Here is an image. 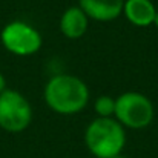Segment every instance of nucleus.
I'll return each mask as SVG.
<instances>
[{
	"label": "nucleus",
	"instance_id": "9b49d317",
	"mask_svg": "<svg viewBox=\"0 0 158 158\" xmlns=\"http://www.w3.org/2000/svg\"><path fill=\"white\" fill-rule=\"evenodd\" d=\"M154 25L158 28V11H157V15H155V20H154Z\"/></svg>",
	"mask_w": 158,
	"mask_h": 158
},
{
	"label": "nucleus",
	"instance_id": "f8f14e48",
	"mask_svg": "<svg viewBox=\"0 0 158 158\" xmlns=\"http://www.w3.org/2000/svg\"><path fill=\"white\" fill-rule=\"evenodd\" d=\"M112 158H126L123 154H118V155H115V157H112Z\"/></svg>",
	"mask_w": 158,
	"mask_h": 158
},
{
	"label": "nucleus",
	"instance_id": "423d86ee",
	"mask_svg": "<svg viewBox=\"0 0 158 158\" xmlns=\"http://www.w3.org/2000/svg\"><path fill=\"white\" fill-rule=\"evenodd\" d=\"M124 0H80L78 6L88 19L97 22H112L123 14Z\"/></svg>",
	"mask_w": 158,
	"mask_h": 158
},
{
	"label": "nucleus",
	"instance_id": "6e6552de",
	"mask_svg": "<svg viewBox=\"0 0 158 158\" xmlns=\"http://www.w3.org/2000/svg\"><path fill=\"white\" fill-rule=\"evenodd\" d=\"M123 15L134 26L146 28L154 25L157 8L152 3V0H124Z\"/></svg>",
	"mask_w": 158,
	"mask_h": 158
},
{
	"label": "nucleus",
	"instance_id": "0eeeda50",
	"mask_svg": "<svg viewBox=\"0 0 158 158\" xmlns=\"http://www.w3.org/2000/svg\"><path fill=\"white\" fill-rule=\"evenodd\" d=\"M88 26L89 19L80 6H69L68 9H64L58 22L60 32L69 40L81 39L86 34Z\"/></svg>",
	"mask_w": 158,
	"mask_h": 158
},
{
	"label": "nucleus",
	"instance_id": "7ed1b4c3",
	"mask_svg": "<svg viewBox=\"0 0 158 158\" xmlns=\"http://www.w3.org/2000/svg\"><path fill=\"white\" fill-rule=\"evenodd\" d=\"M155 117L154 103L141 92L127 91L115 98L114 118L126 129L140 131L148 127Z\"/></svg>",
	"mask_w": 158,
	"mask_h": 158
},
{
	"label": "nucleus",
	"instance_id": "f03ea898",
	"mask_svg": "<svg viewBox=\"0 0 158 158\" xmlns=\"http://www.w3.org/2000/svg\"><path fill=\"white\" fill-rule=\"evenodd\" d=\"M85 144L94 158H112L123 154L126 131L115 118L97 117L85 129Z\"/></svg>",
	"mask_w": 158,
	"mask_h": 158
},
{
	"label": "nucleus",
	"instance_id": "20e7f679",
	"mask_svg": "<svg viewBox=\"0 0 158 158\" xmlns=\"http://www.w3.org/2000/svg\"><path fill=\"white\" fill-rule=\"evenodd\" d=\"M32 121V106L15 89H5L0 94V127L11 134L23 132Z\"/></svg>",
	"mask_w": 158,
	"mask_h": 158
},
{
	"label": "nucleus",
	"instance_id": "f257e3e1",
	"mask_svg": "<svg viewBox=\"0 0 158 158\" xmlns=\"http://www.w3.org/2000/svg\"><path fill=\"white\" fill-rule=\"evenodd\" d=\"M89 88L77 75L57 74L48 80L43 89L46 106L58 115H75L89 103Z\"/></svg>",
	"mask_w": 158,
	"mask_h": 158
},
{
	"label": "nucleus",
	"instance_id": "39448f33",
	"mask_svg": "<svg viewBox=\"0 0 158 158\" xmlns=\"http://www.w3.org/2000/svg\"><path fill=\"white\" fill-rule=\"evenodd\" d=\"M0 40L8 52L17 57H29L40 51L43 39L40 32L29 23L22 20L9 22L0 32Z\"/></svg>",
	"mask_w": 158,
	"mask_h": 158
},
{
	"label": "nucleus",
	"instance_id": "1a4fd4ad",
	"mask_svg": "<svg viewBox=\"0 0 158 158\" xmlns=\"http://www.w3.org/2000/svg\"><path fill=\"white\" fill-rule=\"evenodd\" d=\"M94 109L102 118H114L115 114V98L110 95H100L95 98Z\"/></svg>",
	"mask_w": 158,
	"mask_h": 158
},
{
	"label": "nucleus",
	"instance_id": "9d476101",
	"mask_svg": "<svg viewBox=\"0 0 158 158\" xmlns=\"http://www.w3.org/2000/svg\"><path fill=\"white\" fill-rule=\"evenodd\" d=\"M6 89V80H5V77H3V74L0 72V94L3 92Z\"/></svg>",
	"mask_w": 158,
	"mask_h": 158
}]
</instances>
